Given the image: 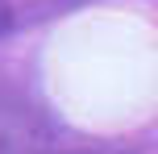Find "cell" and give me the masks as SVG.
I'll use <instances>...</instances> for the list:
<instances>
[{
	"label": "cell",
	"mask_w": 158,
	"mask_h": 154,
	"mask_svg": "<svg viewBox=\"0 0 158 154\" xmlns=\"http://www.w3.org/2000/svg\"><path fill=\"white\" fill-rule=\"evenodd\" d=\"M58 150V133L42 108L29 100L0 92V154H50Z\"/></svg>",
	"instance_id": "cell-1"
},
{
	"label": "cell",
	"mask_w": 158,
	"mask_h": 154,
	"mask_svg": "<svg viewBox=\"0 0 158 154\" xmlns=\"http://www.w3.org/2000/svg\"><path fill=\"white\" fill-rule=\"evenodd\" d=\"M8 29H13V4H8V0H0V38H4Z\"/></svg>",
	"instance_id": "cell-2"
}]
</instances>
